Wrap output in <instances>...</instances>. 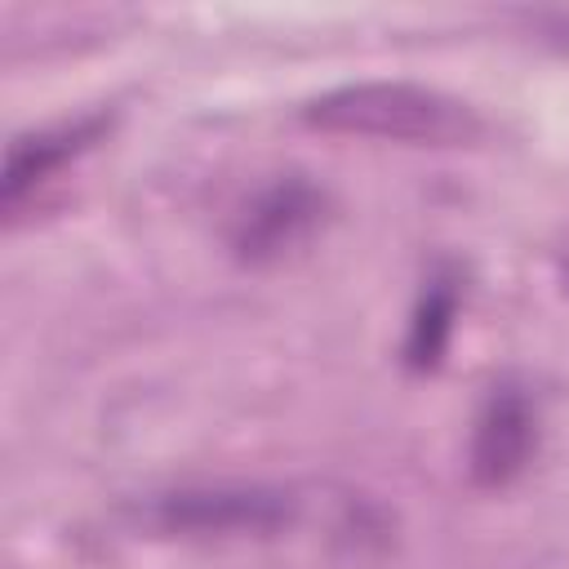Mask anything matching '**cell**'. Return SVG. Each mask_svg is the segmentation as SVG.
Returning <instances> with one entry per match:
<instances>
[{
  "label": "cell",
  "mask_w": 569,
  "mask_h": 569,
  "mask_svg": "<svg viewBox=\"0 0 569 569\" xmlns=\"http://www.w3.org/2000/svg\"><path fill=\"white\" fill-rule=\"evenodd\" d=\"M565 284H569V253H565Z\"/></svg>",
  "instance_id": "52a82bcc"
},
{
  "label": "cell",
  "mask_w": 569,
  "mask_h": 569,
  "mask_svg": "<svg viewBox=\"0 0 569 569\" xmlns=\"http://www.w3.org/2000/svg\"><path fill=\"white\" fill-rule=\"evenodd\" d=\"M325 196L307 178H280L267 191L249 200V209L236 222V253L244 262H276L289 253L316 222H320Z\"/></svg>",
  "instance_id": "277c9868"
},
{
  "label": "cell",
  "mask_w": 569,
  "mask_h": 569,
  "mask_svg": "<svg viewBox=\"0 0 569 569\" xmlns=\"http://www.w3.org/2000/svg\"><path fill=\"white\" fill-rule=\"evenodd\" d=\"M302 120L325 133H356L382 142H422L453 147L480 133L476 111L462 98H449L409 80H356L338 84L302 107Z\"/></svg>",
  "instance_id": "6da1fadb"
},
{
  "label": "cell",
  "mask_w": 569,
  "mask_h": 569,
  "mask_svg": "<svg viewBox=\"0 0 569 569\" xmlns=\"http://www.w3.org/2000/svg\"><path fill=\"white\" fill-rule=\"evenodd\" d=\"M298 520V498L280 485H191L138 507V525L164 538H276Z\"/></svg>",
  "instance_id": "7a4b0ae2"
},
{
  "label": "cell",
  "mask_w": 569,
  "mask_h": 569,
  "mask_svg": "<svg viewBox=\"0 0 569 569\" xmlns=\"http://www.w3.org/2000/svg\"><path fill=\"white\" fill-rule=\"evenodd\" d=\"M102 116H89V120H71V124H58V129H36V133H22L9 156H4V178H0V204L13 213L22 204V196H31L40 182H49L67 160H76L98 133H102Z\"/></svg>",
  "instance_id": "5b68a950"
},
{
  "label": "cell",
  "mask_w": 569,
  "mask_h": 569,
  "mask_svg": "<svg viewBox=\"0 0 569 569\" xmlns=\"http://www.w3.org/2000/svg\"><path fill=\"white\" fill-rule=\"evenodd\" d=\"M453 316H458V280L453 276H436L418 307H413V320H409V338H405V360L413 369H436L445 347H449V333H453Z\"/></svg>",
  "instance_id": "8992f818"
},
{
  "label": "cell",
  "mask_w": 569,
  "mask_h": 569,
  "mask_svg": "<svg viewBox=\"0 0 569 569\" xmlns=\"http://www.w3.org/2000/svg\"><path fill=\"white\" fill-rule=\"evenodd\" d=\"M538 449V413L520 387H493L471 431V480L485 489L511 485Z\"/></svg>",
  "instance_id": "3957f363"
}]
</instances>
